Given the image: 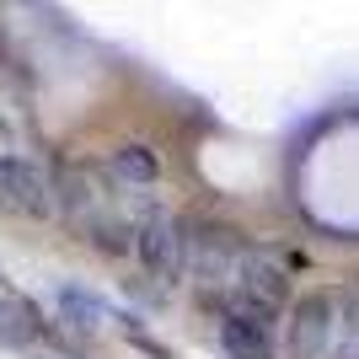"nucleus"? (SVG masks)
Returning <instances> with one entry per match:
<instances>
[{"label":"nucleus","instance_id":"obj_3","mask_svg":"<svg viewBox=\"0 0 359 359\" xmlns=\"http://www.w3.org/2000/svg\"><path fill=\"white\" fill-rule=\"evenodd\" d=\"M332 344H338V295L332 290L295 295L285 316V359H327Z\"/></svg>","mask_w":359,"mask_h":359},{"label":"nucleus","instance_id":"obj_1","mask_svg":"<svg viewBox=\"0 0 359 359\" xmlns=\"http://www.w3.org/2000/svg\"><path fill=\"white\" fill-rule=\"evenodd\" d=\"M247 252H252V241L241 236L236 225L225 220H198V215H188L182 220V263H188V273L182 279H194L198 295H220V290L236 285L241 263H247Z\"/></svg>","mask_w":359,"mask_h":359},{"label":"nucleus","instance_id":"obj_9","mask_svg":"<svg viewBox=\"0 0 359 359\" xmlns=\"http://www.w3.org/2000/svg\"><path fill=\"white\" fill-rule=\"evenodd\" d=\"M6 295H11V285H6V279H0V300H6Z\"/></svg>","mask_w":359,"mask_h":359},{"label":"nucleus","instance_id":"obj_6","mask_svg":"<svg viewBox=\"0 0 359 359\" xmlns=\"http://www.w3.org/2000/svg\"><path fill=\"white\" fill-rule=\"evenodd\" d=\"M54 316H60V327L75 332V338H97V332L113 322L107 300L97 295V290H86V285H60L54 290Z\"/></svg>","mask_w":359,"mask_h":359},{"label":"nucleus","instance_id":"obj_8","mask_svg":"<svg viewBox=\"0 0 359 359\" xmlns=\"http://www.w3.org/2000/svg\"><path fill=\"white\" fill-rule=\"evenodd\" d=\"M107 177L123 182V188H156L161 156H156L150 145H118L113 156H107Z\"/></svg>","mask_w":359,"mask_h":359},{"label":"nucleus","instance_id":"obj_7","mask_svg":"<svg viewBox=\"0 0 359 359\" xmlns=\"http://www.w3.org/2000/svg\"><path fill=\"white\" fill-rule=\"evenodd\" d=\"M215 344L225 359H279V338L269 327H252V322H231L220 316L215 322Z\"/></svg>","mask_w":359,"mask_h":359},{"label":"nucleus","instance_id":"obj_5","mask_svg":"<svg viewBox=\"0 0 359 359\" xmlns=\"http://www.w3.org/2000/svg\"><path fill=\"white\" fill-rule=\"evenodd\" d=\"M0 344L16 348V354H43L54 344V322L43 316V306L27 295H6L0 300Z\"/></svg>","mask_w":359,"mask_h":359},{"label":"nucleus","instance_id":"obj_2","mask_svg":"<svg viewBox=\"0 0 359 359\" xmlns=\"http://www.w3.org/2000/svg\"><path fill=\"white\" fill-rule=\"evenodd\" d=\"M135 257L145 269V279H156L166 290L177 285L188 273V263H182V215H172L166 204H150L135 220Z\"/></svg>","mask_w":359,"mask_h":359},{"label":"nucleus","instance_id":"obj_4","mask_svg":"<svg viewBox=\"0 0 359 359\" xmlns=\"http://www.w3.org/2000/svg\"><path fill=\"white\" fill-rule=\"evenodd\" d=\"M0 204L27 220H48L54 215V177L27 156H0Z\"/></svg>","mask_w":359,"mask_h":359}]
</instances>
